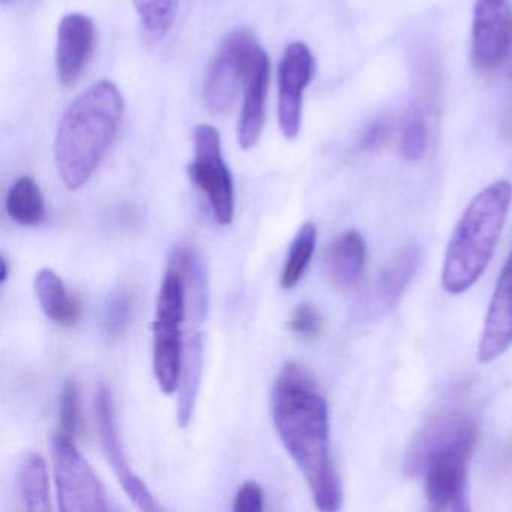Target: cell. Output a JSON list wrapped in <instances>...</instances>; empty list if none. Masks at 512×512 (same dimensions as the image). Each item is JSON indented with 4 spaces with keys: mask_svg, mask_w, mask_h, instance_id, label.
<instances>
[{
    "mask_svg": "<svg viewBox=\"0 0 512 512\" xmlns=\"http://www.w3.org/2000/svg\"><path fill=\"white\" fill-rule=\"evenodd\" d=\"M271 410L278 436L304 475L317 508L338 511L343 490L332 461L328 403L307 368L298 362L281 368Z\"/></svg>",
    "mask_w": 512,
    "mask_h": 512,
    "instance_id": "6da1fadb",
    "label": "cell"
},
{
    "mask_svg": "<svg viewBox=\"0 0 512 512\" xmlns=\"http://www.w3.org/2000/svg\"><path fill=\"white\" fill-rule=\"evenodd\" d=\"M124 115L115 83L100 82L83 92L59 122L55 163L68 190L88 184L112 146Z\"/></svg>",
    "mask_w": 512,
    "mask_h": 512,
    "instance_id": "7a4b0ae2",
    "label": "cell"
},
{
    "mask_svg": "<svg viewBox=\"0 0 512 512\" xmlns=\"http://www.w3.org/2000/svg\"><path fill=\"white\" fill-rule=\"evenodd\" d=\"M512 203V184L497 181L476 194L455 226L446 248L442 286L451 295L469 290L496 250Z\"/></svg>",
    "mask_w": 512,
    "mask_h": 512,
    "instance_id": "3957f363",
    "label": "cell"
},
{
    "mask_svg": "<svg viewBox=\"0 0 512 512\" xmlns=\"http://www.w3.org/2000/svg\"><path fill=\"white\" fill-rule=\"evenodd\" d=\"M476 434L475 421L469 419L428 461L424 470L425 496L433 511H469L467 472Z\"/></svg>",
    "mask_w": 512,
    "mask_h": 512,
    "instance_id": "277c9868",
    "label": "cell"
},
{
    "mask_svg": "<svg viewBox=\"0 0 512 512\" xmlns=\"http://www.w3.org/2000/svg\"><path fill=\"white\" fill-rule=\"evenodd\" d=\"M187 319V298L181 277L167 269L158 295L154 322V373L164 394L178 389L182 365V323Z\"/></svg>",
    "mask_w": 512,
    "mask_h": 512,
    "instance_id": "5b68a950",
    "label": "cell"
},
{
    "mask_svg": "<svg viewBox=\"0 0 512 512\" xmlns=\"http://www.w3.org/2000/svg\"><path fill=\"white\" fill-rule=\"evenodd\" d=\"M265 50L253 32H232L212 59L203 83V100L215 115L226 113L238 100L257 59Z\"/></svg>",
    "mask_w": 512,
    "mask_h": 512,
    "instance_id": "8992f818",
    "label": "cell"
},
{
    "mask_svg": "<svg viewBox=\"0 0 512 512\" xmlns=\"http://www.w3.org/2000/svg\"><path fill=\"white\" fill-rule=\"evenodd\" d=\"M188 172L208 200L215 221L221 226L232 224L235 184L221 151L220 133L212 125L200 124L194 128V158Z\"/></svg>",
    "mask_w": 512,
    "mask_h": 512,
    "instance_id": "52a82bcc",
    "label": "cell"
},
{
    "mask_svg": "<svg viewBox=\"0 0 512 512\" xmlns=\"http://www.w3.org/2000/svg\"><path fill=\"white\" fill-rule=\"evenodd\" d=\"M52 458L58 488L59 509L64 512L109 511L106 491L70 434L56 433Z\"/></svg>",
    "mask_w": 512,
    "mask_h": 512,
    "instance_id": "ba28073f",
    "label": "cell"
},
{
    "mask_svg": "<svg viewBox=\"0 0 512 512\" xmlns=\"http://www.w3.org/2000/svg\"><path fill=\"white\" fill-rule=\"evenodd\" d=\"M95 419H97L98 433H100L101 445L110 461L113 472L118 476L119 482L124 487L125 493L136 503L137 508L143 511H161L155 497L152 496L145 482L131 469L122 445L119 434L118 419H116L115 401L112 391L106 383H101L95 395Z\"/></svg>",
    "mask_w": 512,
    "mask_h": 512,
    "instance_id": "9c48e42d",
    "label": "cell"
},
{
    "mask_svg": "<svg viewBox=\"0 0 512 512\" xmlns=\"http://www.w3.org/2000/svg\"><path fill=\"white\" fill-rule=\"evenodd\" d=\"M512 43L511 0H476L472 23V62L481 73L502 64Z\"/></svg>",
    "mask_w": 512,
    "mask_h": 512,
    "instance_id": "30bf717a",
    "label": "cell"
},
{
    "mask_svg": "<svg viewBox=\"0 0 512 512\" xmlns=\"http://www.w3.org/2000/svg\"><path fill=\"white\" fill-rule=\"evenodd\" d=\"M314 76V58L304 43H290L278 67V122L286 139L298 137L302 97Z\"/></svg>",
    "mask_w": 512,
    "mask_h": 512,
    "instance_id": "8fae6325",
    "label": "cell"
},
{
    "mask_svg": "<svg viewBox=\"0 0 512 512\" xmlns=\"http://www.w3.org/2000/svg\"><path fill=\"white\" fill-rule=\"evenodd\" d=\"M94 22L85 14H67L59 23L56 74L61 85L71 86L82 77L95 49Z\"/></svg>",
    "mask_w": 512,
    "mask_h": 512,
    "instance_id": "7c38bea8",
    "label": "cell"
},
{
    "mask_svg": "<svg viewBox=\"0 0 512 512\" xmlns=\"http://www.w3.org/2000/svg\"><path fill=\"white\" fill-rule=\"evenodd\" d=\"M512 344V245L505 265L500 272L485 317L481 340L478 346V359L482 364H490L503 355Z\"/></svg>",
    "mask_w": 512,
    "mask_h": 512,
    "instance_id": "4fadbf2b",
    "label": "cell"
},
{
    "mask_svg": "<svg viewBox=\"0 0 512 512\" xmlns=\"http://www.w3.org/2000/svg\"><path fill=\"white\" fill-rule=\"evenodd\" d=\"M469 415L455 403L443 404L433 415L425 419L424 425L416 431L404 458V473L409 478L424 473L434 452L451 439L467 421Z\"/></svg>",
    "mask_w": 512,
    "mask_h": 512,
    "instance_id": "5bb4252c",
    "label": "cell"
},
{
    "mask_svg": "<svg viewBox=\"0 0 512 512\" xmlns=\"http://www.w3.org/2000/svg\"><path fill=\"white\" fill-rule=\"evenodd\" d=\"M269 76H271V62L266 52H263L245 83L244 103H242L238 130H236L238 143L242 149L254 148L262 136Z\"/></svg>",
    "mask_w": 512,
    "mask_h": 512,
    "instance_id": "9a60e30c",
    "label": "cell"
},
{
    "mask_svg": "<svg viewBox=\"0 0 512 512\" xmlns=\"http://www.w3.org/2000/svg\"><path fill=\"white\" fill-rule=\"evenodd\" d=\"M169 269L175 271L184 283L187 317L191 325H199L205 320L209 305L208 274L202 256L191 245H176L170 254Z\"/></svg>",
    "mask_w": 512,
    "mask_h": 512,
    "instance_id": "2e32d148",
    "label": "cell"
},
{
    "mask_svg": "<svg viewBox=\"0 0 512 512\" xmlns=\"http://www.w3.org/2000/svg\"><path fill=\"white\" fill-rule=\"evenodd\" d=\"M421 262V248L409 244L398 251L397 256L380 271L371 295L374 314L391 311L403 298L407 286L418 271Z\"/></svg>",
    "mask_w": 512,
    "mask_h": 512,
    "instance_id": "e0dca14e",
    "label": "cell"
},
{
    "mask_svg": "<svg viewBox=\"0 0 512 512\" xmlns=\"http://www.w3.org/2000/svg\"><path fill=\"white\" fill-rule=\"evenodd\" d=\"M367 247L356 230L338 235L329 244L325 254V268L329 281L341 290H349L359 283L364 274Z\"/></svg>",
    "mask_w": 512,
    "mask_h": 512,
    "instance_id": "ac0fdd59",
    "label": "cell"
},
{
    "mask_svg": "<svg viewBox=\"0 0 512 512\" xmlns=\"http://www.w3.org/2000/svg\"><path fill=\"white\" fill-rule=\"evenodd\" d=\"M203 335L197 325H191L182 350L181 374L178 383V424L181 428H187L194 418L197 395H199L200 383L203 374Z\"/></svg>",
    "mask_w": 512,
    "mask_h": 512,
    "instance_id": "d6986e66",
    "label": "cell"
},
{
    "mask_svg": "<svg viewBox=\"0 0 512 512\" xmlns=\"http://www.w3.org/2000/svg\"><path fill=\"white\" fill-rule=\"evenodd\" d=\"M35 293L44 314L52 322L71 328L80 320V304L68 292L64 280L53 269L44 268L35 277Z\"/></svg>",
    "mask_w": 512,
    "mask_h": 512,
    "instance_id": "ffe728a7",
    "label": "cell"
},
{
    "mask_svg": "<svg viewBox=\"0 0 512 512\" xmlns=\"http://www.w3.org/2000/svg\"><path fill=\"white\" fill-rule=\"evenodd\" d=\"M17 488L28 511L46 512L52 509L47 464L37 452L23 455L17 467Z\"/></svg>",
    "mask_w": 512,
    "mask_h": 512,
    "instance_id": "44dd1931",
    "label": "cell"
},
{
    "mask_svg": "<svg viewBox=\"0 0 512 512\" xmlns=\"http://www.w3.org/2000/svg\"><path fill=\"white\" fill-rule=\"evenodd\" d=\"M5 206L11 220L20 226L37 227L46 221V200L37 182L29 176H22L14 182Z\"/></svg>",
    "mask_w": 512,
    "mask_h": 512,
    "instance_id": "7402d4cb",
    "label": "cell"
},
{
    "mask_svg": "<svg viewBox=\"0 0 512 512\" xmlns=\"http://www.w3.org/2000/svg\"><path fill=\"white\" fill-rule=\"evenodd\" d=\"M317 229L313 223H305L296 233L290 244L283 272H281L280 284L283 289L290 290L298 286L304 277L305 271L310 266L316 250Z\"/></svg>",
    "mask_w": 512,
    "mask_h": 512,
    "instance_id": "603a6c76",
    "label": "cell"
},
{
    "mask_svg": "<svg viewBox=\"0 0 512 512\" xmlns=\"http://www.w3.org/2000/svg\"><path fill=\"white\" fill-rule=\"evenodd\" d=\"M140 25L154 40L169 34L178 16L179 0H133Z\"/></svg>",
    "mask_w": 512,
    "mask_h": 512,
    "instance_id": "cb8c5ba5",
    "label": "cell"
},
{
    "mask_svg": "<svg viewBox=\"0 0 512 512\" xmlns=\"http://www.w3.org/2000/svg\"><path fill=\"white\" fill-rule=\"evenodd\" d=\"M428 145V124L425 107L421 103H413L404 119L403 137H401V152L409 161H419L424 158Z\"/></svg>",
    "mask_w": 512,
    "mask_h": 512,
    "instance_id": "d4e9b609",
    "label": "cell"
},
{
    "mask_svg": "<svg viewBox=\"0 0 512 512\" xmlns=\"http://www.w3.org/2000/svg\"><path fill=\"white\" fill-rule=\"evenodd\" d=\"M134 296L130 290L118 289L107 298L103 310V329L110 337L121 334L133 314Z\"/></svg>",
    "mask_w": 512,
    "mask_h": 512,
    "instance_id": "484cf974",
    "label": "cell"
},
{
    "mask_svg": "<svg viewBox=\"0 0 512 512\" xmlns=\"http://www.w3.org/2000/svg\"><path fill=\"white\" fill-rule=\"evenodd\" d=\"M59 416H61V425L65 433L76 436L82 430V400H80L79 383L76 380H68L62 388Z\"/></svg>",
    "mask_w": 512,
    "mask_h": 512,
    "instance_id": "4316f807",
    "label": "cell"
},
{
    "mask_svg": "<svg viewBox=\"0 0 512 512\" xmlns=\"http://www.w3.org/2000/svg\"><path fill=\"white\" fill-rule=\"evenodd\" d=\"M287 326H289V331L301 340L313 341L322 332L323 319L314 305L304 302L295 308Z\"/></svg>",
    "mask_w": 512,
    "mask_h": 512,
    "instance_id": "83f0119b",
    "label": "cell"
},
{
    "mask_svg": "<svg viewBox=\"0 0 512 512\" xmlns=\"http://www.w3.org/2000/svg\"><path fill=\"white\" fill-rule=\"evenodd\" d=\"M263 509V491L257 482L248 481L235 496V512H260Z\"/></svg>",
    "mask_w": 512,
    "mask_h": 512,
    "instance_id": "f1b7e54d",
    "label": "cell"
},
{
    "mask_svg": "<svg viewBox=\"0 0 512 512\" xmlns=\"http://www.w3.org/2000/svg\"><path fill=\"white\" fill-rule=\"evenodd\" d=\"M391 136V125L385 119H377L368 125L367 130L362 133L361 148L364 151H376L388 142Z\"/></svg>",
    "mask_w": 512,
    "mask_h": 512,
    "instance_id": "f546056e",
    "label": "cell"
},
{
    "mask_svg": "<svg viewBox=\"0 0 512 512\" xmlns=\"http://www.w3.org/2000/svg\"><path fill=\"white\" fill-rule=\"evenodd\" d=\"M502 134L509 143H512V70L509 76L508 95H506L505 109L502 116Z\"/></svg>",
    "mask_w": 512,
    "mask_h": 512,
    "instance_id": "4dcf8cb0",
    "label": "cell"
},
{
    "mask_svg": "<svg viewBox=\"0 0 512 512\" xmlns=\"http://www.w3.org/2000/svg\"><path fill=\"white\" fill-rule=\"evenodd\" d=\"M499 469L502 472H508L509 469H512V440L505 446L502 455H500Z\"/></svg>",
    "mask_w": 512,
    "mask_h": 512,
    "instance_id": "1f68e13d",
    "label": "cell"
},
{
    "mask_svg": "<svg viewBox=\"0 0 512 512\" xmlns=\"http://www.w3.org/2000/svg\"><path fill=\"white\" fill-rule=\"evenodd\" d=\"M8 278V265H7V259H5L4 256H2V274H0V281L2 283H5Z\"/></svg>",
    "mask_w": 512,
    "mask_h": 512,
    "instance_id": "d6a6232c",
    "label": "cell"
},
{
    "mask_svg": "<svg viewBox=\"0 0 512 512\" xmlns=\"http://www.w3.org/2000/svg\"><path fill=\"white\" fill-rule=\"evenodd\" d=\"M2 2H4V4H10V2H14V0H2Z\"/></svg>",
    "mask_w": 512,
    "mask_h": 512,
    "instance_id": "836d02e7",
    "label": "cell"
}]
</instances>
